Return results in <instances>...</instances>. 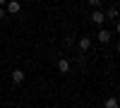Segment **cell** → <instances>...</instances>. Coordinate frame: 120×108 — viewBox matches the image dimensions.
<instances>
[{
	"label": "cell",
	"instance_id": "cell-2",
	"mask_svg": "<svg viewBox=\"0 0 120 108\" xmlns=\"http://www.w3.org/2000/svg\"><path fill=\"white\" fill-rule=\"evenodd\" d=\"M5 10H7V15H17L19 10H22V5H19V0H7Z\"/></svg>",
	"mask_w": 120,
	"mask_h": 108
},
{
	"label": "cell",
	"instance_id": "cell-3",
	"mask_svg": "<svg viewBox=\"0 0 120 108\" xmlns=\"http://www.w3.org/2000/svg\"><path fill=\"white\" fill-rule=\"evenodd\" d=\"M111 36H113V31H108V29H98V34H96V38L101 43H108L111 41Z\"/></svg>",
	"mask_w": 120,
	"mask_h": 108
},
{
	"label": "cell",
	"instance_id": "cell-9",
	"mask_svg": "<svg viewBox=\"0 0 120 108\" xmlns=\"http://www.w3.org/2000/svg\"><path fill=\"white\" fill-rule=\"evenodd\" d=\"M86 3L91 5V7H98V5H101V0H86Z\"/></svg>",
	"mask_w": 120,
	"mask_h": 108
},
{
	"label": "cell",
	"instance_id": "cell-7",
	"mask_svg": "<svg viewBox=\"0 0 120 108\" xmlns=\"http://www.w3.org/2000/svg\"><path fill=\"white\" fill-rule=\"evenodd\" d=\"M89 48H91V38H89V36H82V38H79V51H82V53H89Z\"/></svg>",
	"mask_w": 120,
	"mask_h": 108
},
{
	"label": "cell",
	"instance_id": "cell-5",
	"mask_svg": "<svg viewBox=\"0 0 120 108\" xmlns=\"http://www.w3.org/2000/svg\"><path fill=\"white\" fill-rule=\"evenodd\" d=\"M118 17H120V10H118L115 5H111V7L106 10V19H111V22H115Z\"/></svg>",
	"mask_w": 120,
	"mask_h": 108
},
{
	"label": "cell",
	"instance_id": "cell-10",
	"mask_svg": "<svg viewBox=\"0 0 120 108\" xmlns=\"http://www.w3.org/2000/svg\"><path fill=\"white\" fill-rule=\"evenodd\" d=\"M3 17H7V10H5L3 5H0V19H3Z\"/></svg>",
	"mask_w": 120,
	"mask_h": 108
},
{
	"label": "cell",
	"instance_id": "cell-4",
	"mask_svg": "<svg viewBox=\"0 0 120 108\" xmlns=\"http://www.w3.org/2000/svg\"><path fill=\"white\" fill-rule=\"evenodd\" d=\"M70 67H72V65H70V60H65V58H60V60H58V72H60V74H67Z\"/></svg>",
	"mask_w": 120,
	"mask_h": 108
},
{
	"label": "cell",
	"instance_id": "cell-8",
	"mask_svg": "<svg viewBox=\"0 0 120 108\" xmlns=\"http://www.w3.org/2000/svg\"><path fill=\"white\" fill-rule=\"evenodd\" d=\"M120 103H118V99H113V96H111V99H106V108H118Z\"/></svg>",
	"mask_w": 120,
	"mask_h": 108
},
{
	"label": "cell",
	"instance_id": "cell-11",
	"mask_svg": "<svg viewBox=\"0 0 120 108\" xmlns=\"http://www.w3.org/2000/svg\"><path fill=\"white\" fill-rule=\"evenodd\" d=\"M115 34L120 36V19H115Z\"/></svg>",
	"mask_w": 120,
	"mask_h": 108
},
{
	"label": "cell",
	"instance_id": "cell-13",
	"mask_svg": "<svg viewBox=\"0 0 120 108\" xmlns=\"http://www.w3.org/2000/svg\"><path fill=\"white\" fill-rule=\"evenodd\" d=\"M118 53H120V43H118Z\"/></svg>",
	"mask_w": 120,
	"mask_h": 108
},
{
	"label": "cell",
	"instance_id": "cell-12",
	"mask_svg": "<svg viewBox=\"0 0 120 108\" xmlns=\"http://www.w3.org/2000/svg\"><path fill=\"white\" fill-rule=\"evenodd\" d=\"M0 5H3V7H5V5H7V0H0Z\"/></svg>",
	"mask_w": 120,
	"mask_h": 108
},
{
	"label": "cell",
	"instance_id": "cell-1",
	"mask_svg": "<svg viewBox=\"0 0 120 108\" xmlns=\"http://www.w3.org/2000/svg\"><path fill=\"white\" fill-rule=\"evenodd\" d=\"M91 22L101 26V24L106 22V12H103V10H98V7H94V12H91Z\"/></svg>",
	"mask_w": 120,
	"mask_h": 108
},
{
	"label": "cell",
	"instance_id": "cell-6",
	"mask_svg": "<svg viewBox=\"0 0 120 108\" xmlns=\"http://www.w3.org/2000/svg\"><path fill=\"white\" fill-rule=\"evenodd\" d=\"M24 79H26V72L24 70H15L12 72V84H22Z\"/></svg>",
	"mask_w": 120,
	"mask_h": 108
}]
</instances>
